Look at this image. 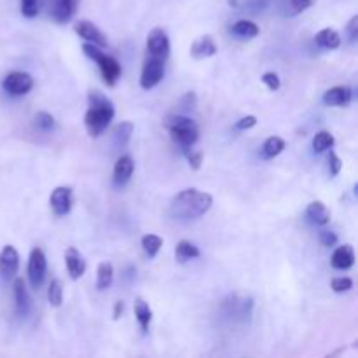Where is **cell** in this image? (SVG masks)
I'll list each match as a JSON object with an SVG mask.
<instances>
[{
	"instance_id": "obj_1",
	"label": "cell",
	"mask_w": 358,
	"mask_h": 358,
	"mask_svg": "<svg viewBox=\"0 0 358 358\" xmlns=\"http://www.w3.org/2000/svg\"><path fill=\"white\" fill-rule=\"evenodd\" d=\"M212 205L213 198L208 192L198 191V189H185L171 199L168 212L177 220H196L208 213Z\"/></svg>"
},
{
	"instance_id": "obj_2",
	"label": "cell",
	"mask_w": 358,
	"mask_h": 358,
	"mask_svg": "<svg viewBox=\"0 0 358 358\" xmlns=\"http://www.w3.org/2000/svg\"><path fill=\"white\" fill-rule=\"evenodd\" d=\"M114 115V103L101 91L93 90L87 93V110L86 115H84V124H86L87 135L98 138L108 128Z\"/></svg>"
},
{
	"instance_id": "obj_3",
	"label": "cell",
	"mask_w": 358,
	"mask_h": 358,
	"mask_svg": "<svg viewBox=\"0 0 358 358\" xmlns=\"http://www.w3.org/2000/svg\"><path fill=\"white\" fill-rule=\"evenodd\" d=\"M164 128L168 129L175 145L184 154L189 152L199 140L198 124L191 117H187V115H168L166 121H164Z\"/></svg>"
},
{
	"instance_id": "obj_4",
	"label": "cell",
	"mask_w": 358,
	"mask_h": 358,
	"mask_svg": "<svg viewBox=\"0 0 358 358\" xmlns=\"http://www.w3.org/2000/svg\"><path fill=\"white\" fill-rule=\"evenodd\" d=\"M83 51L87 58H91L94 63H96L98 69H100L101 77H103L105 84H107V86H115V83H117L119 77H121V73H122L121 63H119L114 56H110V55H107L105 51H101L100 45L90 44V42H84Z\"/></svg>"
},
{
	"instance_id": "obj_5",
	"label": "cell",
	"mask_w": 358,
	"mask_h": 358,
	"mask_svg": "<svg viewBox=\"0 0 358 358\" xmlns=\"http://www.w3.org/2000/svg\"><path fill=\"white\" fill-rule=\"evenodd\" d=\"M28 280H30L31 289L38 290L44 283L45 275H48V259H45V254L41 250V248L35 247L34 250L30 252V257H28Z\"/></svg>"
},
{
	"instance_id": "obj_6",
	"label": "cell",
	"mask_w": 358,
	"mask_h": 358,
	"mask_svg": "<svg viewBox=\"0 0 358 358\" xmlns=\"http://www.w3.org/2000/svg\"><path fill=\"white\" fill-rule=\"evenodd\" d=\"M164 77V59L149 56L143 63L142 73H140V86L142 90L149 91L156 87Z\"/></svg>"
},
{
	"instance_id": "obj_7",
	"label": "cell",
	"mask_w": 358,
	"mask_h": 358,
	"mask_svg": "<svg viewBox=\"0 0 358 358\" xmlns=\"http://www.w3.org/2000/svg\"><path fill=\"white\" fill-rule=\"evenodd\" d=\"M2 87L10 96H23L34 87V77L27 72H10L2 80Z\"/></svg>"
},
{
	"instance_id": "obj_8",
	"label": "cell",
	"mask_w": 358,
	"mask_h": 358,
	"mask_svg": "<svg viewBox=\"0 0 358 358\" xmlns=\"http://www.w3.org/2000/svg\"><path fill=\"white\" fill-rule=\"evenodd\" d=\"M80 0H48V13L58 24L69 23L77 13Z\"/></svg>"
},
{
	"instance_id": "obj_9",
	"label": "cell",
	"mask_w": 358,
	"mask_h": 358,
	"mask_svg": "<svg viewBox=\"0 0 358 358\" xmlns=\"http://www.w3.org/2000/svg\"><path fill=\"white\" fill-rule=\"evenodd\" d=\"M147 51L154 58H159L166 62L170 56V38L163 28H152L147 35Z\"/></svg>"
},
{
	"instance_id": "obj_10",
	"label": "cell",
	"mask_w": 358,
	"mask_h": 358,
	"mask_svg": "<svg viewBox=\"0 0 358 358\" xmlns=\"http://www.w3.org/2000/svg\"><path fill=\"white\" fill-rule=\"evenodd\" d=\"M20 269V254L13 245H6L0 252V276L3 280H13Z\"/></svg>"
},
{
	"instance_id": "obj_11",
	"label": "cell",
	"mask_w": 358,
	"mask_h": 358,
	"mask_svg": "<svg viewBox=\"0 0 358 358\" xmlns=\"http://www.w3.org/2000/svg\"><path fill=\"white\" fill-rule=\"evenodd\" d=\"M73 30H76V34L79 35L80 38H84V41L90 42V44L100 45V48H107L108 45L107 37H105L103 31H101L96 24L91 23V21L79 20L76 23V27H73Z\"/></svg>"
},
{
	"instance_id": "obj_12",
	"label": "cell",
	"mask_w": 358,
	"mask_h": 358,
	"mask_svg": "<svg viewBox=\"0 0 358 358\" xmlns=\"http://www.w3.org/2000/svg\"><path fill=\"white\" fill-rule=\"evenodd\" d=\"M49 205H51L52 212H55L56 215H69L70 210H72V189H70L69 185H59V187H56L55 191L51 192Z\"/></svg>"
},
{
	"instance_id": "obj_13",
	"label": "cell",
	"mask_w": 358,
	"mask_h": 358,
	"mask_svg": "<svg viewBox=\"0 0 358 358\" xmlns=\"http://www.w3.org/2000/svg\"><path fill=\"white\" fill-rule=\"evenodd\" d=\"M65 264L66 271H69L70 278L79 280L86 273V261H84L83 254L77 250L76 247H69L65 252Z\"/></svg>"
},
{
	"instance_id": "obj_14",
	"label": "cell",
	"mask_w": 358,
	"mask_h": 358,
	"mask_svg": "<svg viewBox=\"0 0 358 358\" xmlns=\"http://www.w3.org/2000/svg\"><path fill=\"white\" fill-rule=\"evenodd\" d=\"M133 170H135V161H133L131 156L124 154V156L119 157L114 166V184L119 185V187L128 184L133 175Z\"/></svg>"
},
{
	"instance_id": "obj_15",
	"label": "cell",
	"mask_w": 358,
	"mask_h": 358,
	"mask_svg": "<svg viewBox=\"0 0 358 358\" xmlns=\"http://www.w3.org/2000/svg\"><path fill=\"white\" fill-rule=\"evenodd\" d=\"M13 292H14V303H16V311L20 317H27L30 313V308H31V299H30V294H28L27 285L21 278L14 280V285H13Z\"/></svg>"
},
{
	"instance_id": "obj_16",
	"label": "cell",
	"mask_w": 358,
	"mask_h": 358,
	"mask_svg": "<svg viewBox=\"0 0 358 358\" xmlns=\"http://www.w3.org/2000/svg\"><path fill=\"white\" fill-rule=\"evenodd\" d=\"M353 98V91L346 86H336L325 91L324 103L329 107H346Z\"/></svg>"
},
{
	"instance_id": "obj_17",
	"label": "cell",
	"mask_w": 358,
	"mask_h": 358,
	"mask_svg": "<svg viewBox=\"0 0 358 358\" xmlns=\"http://www.w3.org/2000/svg\"><path fill=\"white\" fill-rule=\"evenodd\" d=\"M331 264L334 269H339V271H346V269L353 268L355 264V250H353L352 245H343V247H338L332 254Z\"/></svg>"
},
{
	"instance_id": "obj_18",
	"label": "cell",
	"mask_w": 358,
	"mask_h": 358,
	"mask_svg": "<svg viewBox=\"0 0 358 358\" xmlns=\"http://www.w3.org/2000/svg\"><path fill=\"white\" fill-rule=\"evenodd\" d=\"M306 219L310 220L313 226L324 227L327 226L329 220H331V212H329V208L322 201H313L308 205Z\"/></svg>"
},
{
	"instance_id": "obj_19",
	"label": "cell",
	"mask_w": 358,
	"mask_h": 358,
	"mask_svg": "<svg viewBox=\"0 0 358 358\" xmlns=\"http://www.w3.org/2000/svg\"><path fill=\"white\" fill-rule=\"evenodd\" d=\"M219 48L217 44L213 42L212 35H203L199 37L194 44L191 45V55L194 56L196 59H203V58H210V56L217 55Z\"/></svg>"
},
{
	"instance_id": "obj_20",
	"label": "cell",
	"mask_w": 358,
	"mask_h": 358,
	"mask_svg": "<svg viewBox=\"0 0 358 358\" xmlns=\"http://www.w3.org/2000/svg\"><path fill=\"white\" fill-rule=\"evenodd\" d=\"M315 42L317 45H320L322 49H327V51H334L341 45V35L334 30V28H324V30L318 31L315 35Z\"/></svg>"
},
{
	"instance_id": "obj_21",
	"label": "cell",
	"mask_w": 358,
	"mask_h": 358,
	"mask_svg": "<svg viewBox=\"0 0 358 358\" xmlns=\"http://www.w3.org/2000/svg\"><path fill=\"white\" fill-rule=\"evenodd\" d=\"M133 310H135V317L136 320H138L140 329H142V332L145 334V332L149 331L150 320H152V310H150L149 303H145L142 297H136Z\"/></svg>"
},
{
	"instance_id": "obj_22",
	"label": "cell",
	"mask_w": 358,
	"mask_h": 358,
	"mask_svg": "<svg viewBox=\"0 0 358 358\" xmlns=\"http://www.w3.org/2000/svg\"><path fill=\"white\" fill-rule=\"evenodd\" d=\"M131 135H133V122L129 121L121 122V124L115 126L114 131H112L114 145L117 147V149H124V147L129 143V140H131Z\"/></svg>"
},
{
	"instance_id": "obj_23",
	"label": "cell",
	"mask_w": 358,
	"mask_h": 358,
	"mask_svg": "<svg viewBox=\"0 0 358 358\" xmlns=\"http://www.w3.org/2000/svg\"><path fill=\"white\" fill-rule=\"evenodd\" d=\"M199 255H201L199 248L187 240H182L180 243L177 245V248H175V257H177L178 262L192 261V259H198Z\"/></svg>"
},
{
	"instance_id": "obj_24",
	"label": "cell",
	"mask_w": 358,
	"mask_h": 358,
	"mask_svg": "<svg viewBox=\"0 0 358 358\" xmlns=\"http://www.w3.org/2000/svg\"><path fill=\"white\" fill-rule=\"evenodd\" d=\"M285 149V140L280 138V136H269L264 143H262L261 154L264 159H273V157L280 156Z\"/></svg>"
},
{
	"instance_id": "obj_25",
	"label": "cell",
	"mask_w": 358,
	"mask_h": 358,
	"mask_svg": "<svg viewBox=\"0 0 358 358\" xmlns=\"http://www.w3.org/2000/svg\"><path fill=\"white\" fill-rule=\"evenodd\" d=\"M114 282V266L110 262H101L96 269V289L107 290Z\"/></svg>"
},
{
	"instance_id": "obj_26",
	"label": "cell",
	"mask_w": 358,
	"mask_h": 358,
	"mask_svg": "<svg viewBox=\"0 0 358 358\" xmlns=\"http://www.w3.org/2000/svg\"><path fill=\"white\" fill-rule=\"evenodd\" d=\"M313 3L315 0H282V13L289 17L297 16V14L310 9Z\"/></svg>"
},
{
	"instance_id": "obj_27",
	"label": "cell",
	"mask_w": 358,
	"mask_h": 358,
	"mask_svg": "<svg viewBox=\"0 0 358 358\" xmlns=\"http://www.w3.org/2000/svg\"><path fill=\"white\" fill-rule=\"evenodd\" d=\"M231 31L240 38H254L259 35V27L254 23V21L240 20L233 24Z\"/></svg>"
},
{
	"instance_id": "obj_28",
	"label": "cell",
	"mask_w": 358,
	"mask_h": 358,
	"mask_svg": "<svg viewBox=\"0 0 358 358\" xmlns=\"http://www.w3.org/2000/svg\"><path fill=\"white\" fill-rule=\"evenodd\" d=\"M336 143L334 135L331 131H318L317 135L313 136V150L317 154L325 152V150L332 149Z\"/></svg>"
},
{
	"instance_id": "obj_29",
	"label": "cell",
	"mask_w": 358,
	"mask_h": 358,
	"mask_svg": "<svg viewBox=\"0 0 358 358\" xmlns=\"http://www.w3.org/2000/svg\"><path fill=\"white\" fill-rule=\"evenodd\" d=\"M163 247V238L157 236V234H145L142 238V248L147 254V257L154 259L157 255V252Z\"/></svg>"
},
{
	"instance_id": "obj_30",
	"label": "cell",
	"mask_w": 358,
	"mask_h": 358,
	"mask_svg": "<svg viewBox=\"0 0 358 358\" xmlns=\"http://www.w3.org/2000/svg\"><path fill=\"white\" fill-rule=\"evenodd\" d=\"M48 299L49 304L55 308H59L63 303V285L59 280H51L49 283V289H48Z\"/></svg>"
},
{
	"instance_id": "obj_31",
	"label": "cell",
	"mask_w": 358,
	"mask_h": 358,
	"mask_svg": "<svg viewBox=\"0 0 358 358\" xmlns=\"http://www.w3.org/2000/svg\"><path fill=\"white\" fill-rule=\"evenodd\" d=\"M45 0H21V14L27 17H35L44 7Z\"/></svg>"
},
{
	"instance_id": "obj_32",
	"label": "cell",
	"mask_w": 358,
	"mask_h": 358,
	"mask_svg": "<svg viewBox=\"0 0 358 358\" xmlns=\"http://www.w3.org/2000/svg\"><path fill=\"white\" fill-rule=\"evenodd\" d=\"M35 124H37V128L42 129V131H51V129H55L56 122L51 114H48V112H38V114L35 115Z\"/></svg>"
},
{
	"instance_id": "obj_33",
	"label": "cell",
	"mask_w": 358,
	"mask_h": 358,
	"mask_svg": "<svg viewBox=\"0 0 358 358\" xmlns=\"http://www.w3.org/2000/svg\"><path fill=\"white\" fill-rule=\"evenodd\" d=\"M331 287L336 294H345L353 289V280L348 278V276H339V278L332 280Z\"/></svg>"
},
{
	"instance_id": "obj_34",
	"label": "cell",
	"mask_w": 358,
	"mask_h": 358,
	"mask_svg": "<svg viewBox=\"0 0 358 358\" xmlns=\"http://www.w3.org/2000/svg\"><path fill=\"white\" fill-rule=\"evenodd\" d=\"M261 80H262V83H264L266 86H268L271 91H278L280 86H282V83H280L278 73H275V72H266L264 76H262Z\"/></svg>"
},
{
	"instance_id": "obj_35",
	"label": "cell",
	"mask_w": 358,
	"mask_h": 358,
	"mask_svg": "<svg viewBox=\"0 0 358 358\" xmlns=\"http://www.w3.org/2000/svg\"><path fill=\"white\" fill-rule=\"evenodd\" d=\"M341 168H343L341 157H339L338 154L334 152V150H331V154H329V170H331L332 177H336V175H339V171H341Z\"/></svg>"
},
{
	"instance_id": "obj_36",
	"label": "cell",
	"mask_w": 358,
	"mask_h": 358,
	"mask_svg": "<svg viewBox=\"0 0 358 358\" xmlns=\"http://www.w3.org/2000/svg\"><path fill=\"white\" fill-rule=\"evenodd\" d=\"M185 156H187V161L189 164H191L192 170H199L201 168V163H203V154L199 152V150H189V152H185Z\"/></svg>"
},
{
	"instance_id": "obj_37",
	"label": "cell",
	"mask_w": 358,
	"mask_h": 358,
	"mask_svg": "<svg viewBox=\"0 0 358 358\" xmlns=\"http://www.w3.org/2000/svg\"><path fill=\"white\" fill-rule=\"evenodd\" d=\"M320 241L324 247H334L336 243H338V234L332 233V231H320Z\"/></svg>"
},
{
	"instance_id": "obj_38",
	"label": "cell",
	"mask_w": 358,
	"mask_h": 358,
	"mask_svg": "<svg viewBox=\"0 0 358 358\" xmlns=\"http://www.w3.org/2000/svg\"><path fill=\"white\" fill-rule=\"evenodd\" d=\"M346 34H348L350 42H352V44H355L357 37H358V16H353L352 20H350V23L346 24Z\"/></svg>"
},
{
	"instance_id": "obj_39",
	"label": "cell",
	"mask_w": 358,
	"mask_h": 358,
	"mask_svg": "<svg viewBox=\"0 0 358 358\" xmlns=\"http://www.w3.org/2000/svg\"><path fill=\"white\" fill-rule=\"evenodd\" d=\"M255 124H257V117H255V115H245V117H241L240 121L236 122V129L245 131V129L254 128Z\"/></svg>"
},
{
	"instance_id": "obj_40",
	"label": "cell",
	"mask_w": 358,
	"mask_h": 358,
	"mask_svg": "<svg viewBox=\"0 0 358 358\" xmlns=\"http://www.w3.org/2000/svg\"><path fill=\"white\" fill-rule=\"evenodd\" d=\"M122 311H124V303H122V301H117L114 306V320H119V318H121Z\"/></svg>"
},
{
	"instance_id": "obj_41",
	"label": "cell",
	"mask_w": 358,
	"mask_h": 358,
	"mask_svg": "<svg viewBox=\"0 0 358 358\" xmlns=\"http://www.w3.org/2000/svg\"><path fill=\"white\" fill-rule=\"evenodd\" d=\"M229 3H231V6H236L238 2H236V0H229Z\"/></svg>"
}]
</instances>
